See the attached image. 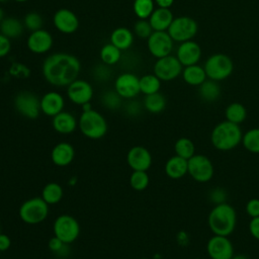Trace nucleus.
I'll return each instance as SVG.
<instances>
[{
    "instance_id": "obj_1",
    "label": "nucleus",
    "mask_w": 259,
    "mask_h": 259,
    "mask_svg": "<svg viewBox=\"0 0 259 259\" xmlns=\"http://www.w3.org/2000/svg\"><path fill=\"white\" fill-rule=\"evenodd\" d=\"M80 61L74 55L55 53L46 58L41 71L45 79L57 87L68 86L75 81L80 73Z\"/></svg>"
},
{
    "instance_id": "obj_2",
    "label": "nucleus",
    "mask_w": 259,
    "mask_h": 259,
    "mask_svg": "<svg viewBox=\"0 0 259 259\" xmlns=\"http://www.w3.org/2000/svg\"><path fill=\"white\" fill-rule=\"evenodd\" d=\"M207 225L213 235L229 237L237 225V212L228 202L214 204L207 217Z\"/></svg>"
},
{
    "instance_id": "obj_3",
    "label": "nucleus",
    "mask_w": 259,
    "mask_h": 259,
    "mask_svg": "<svg viewBox=\"0 0 259 259\" xmlns=\"http://www.w3.org/2000/svg\"><path fill=\"white\" fill-rule=\"evenodd\" d=\"M243 133L240 124L224 120L215 124L210 133L211 145L219 151L227 152L242 143Z\"/></svg>"
},
{
    "instance_id": "obj_4",
    "label": "nucleus",
    "mask_w": 259,
    "mask_h": 259,
    "mask_svg": "<svg viewBox=\"0 0 259 259\" xmlns=\"http://www.w3.org/2000/svg\"><path fill=\"white\" fill-rule=\"evenodd\" d=\"M78 127L82 135L90 140H99L108 131L105 117L94 109L82 111L78 119Z\"/></svg>"
},
{
    "instance_id": "obj_5",
    "label": "nucleus",
    "mask_w": 259,
    "mask_h": 259,
    "mask_svg": "<svg viewBox=\"0 0 259 259\" xmlns=\"http://www.w3.org/2000/svg\"><path fill=\"white\" fill-rule=\"evenodd\" d=\"M49 204L41 196L26 199L19 207V218L27 225H38L49 215Z\"/></svg>"
},
{
    "instance_id": "obj_6",
    "label": "nucleus",
    "mask_w": 259,
    "mask_h": 259,
    "mask_svg": "<svg viewBox=\"0 0 259 259\" xmlns=\"http://www.w3.org/2000/svg\"><path fill=\"white\" fill-rule=\"evenodd\" d=\"M203 69L208 79L220 82L231 76L234 70V64L229 56L225 54H213L206 59Z\"/></svg>"
},
{
    "instance_id": "obj_7",
    "label": "nucleus",
    "mask_w": 259,
    "mask_h": 259,
    "mask_svg": "<svg viewBox=\"0 0 259 259\" xmlns=\"http://www.w3.org/2000/svg\"><path fill=\"white\" fill-rule=\"evenodd\" d=\"M54 236L65 244L75 242L80 235V225L71 214L63 213L56 218L53 225Z\"/></svg>"
},
{
    "instance_id": "obj_8",
    "label": "nucleus",
    "mask_w": 259,
    "mask_h": 259,
    "mask_svg": "<svg viewBox=\"0 0 259 259\" xmlns=\"http://www.w3.org/2000/svg\"><path fill=\"white\" fill-rule=\"evenodd\" d=\"M198 30L197 22L190 16L182 15L173 19L167 32L176 42L191 40Z\"/></svg>"
},
{
    "instance_id": "obj_9",
    "label": "nucleus",
    "mask_w": 259,
    "mask_h": 259,
    "mask_svg": "<svg viewBox=\"0 0 259 259\" xmlns=\"http://www.w3.org/2000/svg\"><path fill=\"white\" fill-rule=\"evenodd\" d=\"M187 174L196 182L206 183L213 177L214 168L210 159L201 154H194L187 160Z\"/></svg>"
},
{
    "instance_id": "obj_10",
    "label": "nucleus",
    "mask_w": 259,
    "mask_h": 259,
    "mask_svg": "<svg viewBox=\"0 0 259 259\" xmlns=\"http://www.w3.org/2000/svg\"><path fill=\"white\" fill-rule=\"evenodd\" d=\"M14 107L16 111L28 119L38 117L40 111V99L29 91H21L14 97Z\"/></svg>"
},
{
    "instance_id": "obj_11",
    "label": "nucleus",
    "mask_w": 259,
    "mask_h": 259,
    "mask_svg": "<svg viewBox=\"0 0 259 259\" xmlns=\"http://www.w3.org/2000/svg\"><path fill=\"white\" fill-rule=\"evenodd\" d=\"M183 66L178 61L176 56H166L157 59L154 65V74L161 81H172L182 73Z\"/></svg>"
},
{
    "instance_id": "obj_12",
    "label": "nucleus",
    "mask_w": 259,
    "mask_h": 259,
    "mask_svg": "<svg viewBox=\"0 0 259 259\" xmlns=\"http://www.w3.org/2000/svg\"><path fill=\"white\" fill-rule=\"evenodd\" d=\"M206 253L210 259H231L235 249L229 237L213 235L206 243Z\"/></svg>"
},
{
    "instance_id": "obj_13",
    "label": "nucleus",
    "mask_w": 259,
    "mask_h": 259,
    "mask_svg": "<svg viewBox=\"0 0 259 259\" xmlns=\"http://www.w3.org/2000/svg\"><path fill=\"white\" fill-rule=\"evenodd\" d=\"M173 42L167 31H153L147 38L148 50L156 59L169 56L173 49Z\"/></svg>"
},
{
    "instance_id": "obj_14",
    "label": "nucleus",
    "mask_w": 259,
    "mask_h": 259,
    "mask_svg": "<svg viewBox=\"0 0 259 259\" xmlns=\"http://www.w3.org/2000/svg\"><path fill=\"white\" fill-rule=\"evenodd\" d=\"M114 90L124 99H133L140 91V78L133 73H122L114 81Z\"/></svg>"
},
{
    "instance_id": "obj_15",
    "label": "nucleus",
    "mask_w": 259,
    "mask_h": 259,
    "mask_svg": "<svg viewBox=\"0 0 259 259\" xmlns=\"http://www.w3.org/2000/svg\"><path fill=\"white\" fill-rule=\"evenodd\" d=\"M67 87V95L74 104L82 106L89 103L93 97V88L91 84L85 80L76 79Z\"/></svg>"
},
{
    "instance_id": "obj_16",
    "label": "nucleus",
    "mask_w": 259,
    "mask_h": 259,
    "mask_svg": "<svg viewBox=\"0 0 259 259\" xmlns=\"http://www.w3.org/2000/svg\"><path fill=\"white\" fill-rule=\"evenodd\" d=\"M152 162L150 151L143 146H134L126 154V163L133 171H148Z\"/></svg>"
},
{
    "instance_id": "obj_17",
    "label": "nucleus",
    "mask_w": 259,
    "mask_h": 259,
    "mask_svg": "<svg viewBox=\"0 0 259 259\" xmlns=\"http://www.w3.org/2000/svg\"><path fill=\"white\" fill-rule=\"evenodd\" d=\"M53 22L55 27L65 34L74 33L79 27V19L77 15L67 8L57 10L54 14Z\"/></svg>"
},
{
    "instance_id": "obj_18",
    "label": "nucleus",
    "mask_w": 259,
    "mask_h": 259,
    "mask_svg": "<svg viewBox=\"0 0 259 259\" xmlns=\"http://www.w3.org/2000/svg\"><path fill=\"white\" fill-rule=\"evenodd\" d=\"M201 48L194 40H186L179 45L176 57L183 67L195 65L201 58Z\"/></svg>"
},
{
    "instance_id": "obj_19",
    "label": "nucleus",
    "mask_w": 259,
    "mask_h": 259,
    "mask_svg": "<svg viewBox=\"0 0 259 259\" xmlns=\"http://www.w3.org/2000/svg\"><path fill=\"white\" fill-rule=\"evenodd\" d=\"M53 42L52 34L48 30L41 28L30 32L26 45L30 52L39 55L49 52L53 47Z\"/></svg>"
},
{
    "instance_id": "obj_20",
    "label": "nucleus",
    "mask_w": 259,
    "mask_h": 259,
    "mask_svg": "<svg viewBox=\"0 0 259 259\" xmlns=\"http://www.w3.org/2000/svg\"><path fill=\"white\" fill-rule=\"evenodd\" d=\"M65 106L64 97L56 91H50L40 98V111L48 116H55L63 111Z\"/></svg>"
},
{
    "instance_id": "obj_21",
    "label": "nucleus",
    "mask_w": 259,
    "mask_h": 259,
    "mask_svg": "<svg viewBox=\"0 0 259 259\" xmlns=\"http://www.w3.org/2000/svg\"><path fill=\"white\" fill-rule=\"evenodd\" d=\"M75 158L74 147L67 142L58 143L51 152L52 162L59 167H65L70 165Z\"/></svg>"
},
{
    "instance_id": "obj_22",
    "label": "nucleus",
    "mask_w": 259,
    "mask_h": 259,
    "mask_svg": "<svg viewBox=\"0 0 259 259\" xmlns=\"http://www.w3.org/2000/svg\"><path fill=\"white\" fill-rule=\"evenodd\" d=\"M52 125L55 132L61 135H70L77 128L78 121L74 114L68 111H61L53 116Z\"/></svg>"
},
{
    "instance_id": "obj_23",
    "label": "nucleus",
    "mask_w": 259,
    "mask_h": 259,
    "mask_svg": "<svg viewBox=\"0 0 259 259\" xmlns=\"http://www.w3.org/2000/svg\"><path fill=\"white\" fill-rule=\"evenodd\" d=\"M173 19V13L169 8L158 7L149 17V22L154 31H167Z\"/></svg>"
},
{
    "instance_id": "obj_24",
    "label": "nucleus",
    "mask_w": 259,
    "mask_h": 259,
    "mask_svg": "<svg viewBox=\"0 0 259 259\" xmlns=\"http://www.w3.org/2000/svg\"><path fill=\"white\" fill-rule=\"evenodd\" d=\"M166 175L171 179H180L187 174L188 163L187 160L177 155L170 157L164 167Z\"/></svg>"
},
{
    "instance_id": "obj_25",
    "label": "nucleus",
    "mask_w": 259,
    "mask_h": 259,
    "mask_svg": "<svg viewBox=\"0 0 259 259\" xmlns=\"http://www.w3.org/2000/svg\"><path fill=\"white\" fill-rule=\"evenodd\" d=\"M110 42L120 51H125L134 42V33L126 27H117L110 34Z\"/></svg>"
},
{
    "instance_id": "obj_26",
    "label": "nucleus",
    "mask_w": 259,
    "mask_h": 259,
    "mask_svg": "<svg viewBox=\"0 0 259 259\" xmlns=\"http://www.w3.org/2000/svg\"><path fill=\"white\" fill-rule=\"evenodd\" d=\"M181 75L184 82L191 86H199L207 79L203 67L197 64L184 67Z\"/></svg>"
},
{
    "instance_id": "obj_27",
    "label": "nucleus",
    "mask_w": 259,
    "mask_h": 259,
    "mask_svg": "<svg viewBox=\"0 0 259 259\" xmlns=\"http://www.w3.org/2000/svg\"><path fill=\"white\" fill-rule=\"evenodd\" d=\"M198 95L205 102H214L220 98L221 87L219 82L206 79L198 86Z\"/></svg>"
},
{
    "instance_id": "obj_28",
    "label": "nucleus",
    "mask_w": 259,
    "mask_h": 259,
    "mask_svg": "<svg viewBox=\"0 0 259 259\" xmlns=\"http://www.w3.org/2000/svg\"><path fill=\"white\" fill-rule=\"evenodd\" d=\"M23 23L15 17H5L0 22V33L8 38H16L22 34Z\"/></svg>"
},
{
    "instance_id": "obj_29",
    "label": "nucleus",
    "mask_w": 259,
    "mask_h": 259,
    "mask_svg": "<svg viewBox=\"0 0 259 259\" xmlns=\"http://www.w3.org/2000/svg\"><path fill=\"white\" fill-rule=\"evenodd\" d=\"M64 190L61 184L58 182L47 183L41 190V198L49 204H57L63 198Z\"/></svg>"
},
{
    "instance_id": "obj_30",
    "label": "nucleus",
    "mask_w": 259,
    "mask_h": 259,
    "mask_svg": "<svg viewBox=\"0 0 259 259\" xmlns=\"http://www.w3.org/2000/svg\"><path fill=\"white\" fill-rule=\"evenodd\" d=\"M166 104H167L166 98L160 92L153 93L150 95H145L144 102H143L144 108L151 113L162 112L165 109Z\"/></svg>"
},
{
    "instance_id": "obj_31",
    "label": "nucleus",
    "mask_w": 259,
    "mask_h": 259,
    "mask_svg": "<svg viewBox=\"0 0 259 259\" xmlns=\"http://www.w3.org/2000/svg\"><path fill=\"white\" fill-rule=\"evenodd\" d=\"M226 120L236 124L242 123L247 117V109L240 102H232L225 109Z\"/></svg>"
},
{
    "instance_id": "obj_32",
    "label": "nucleus",
    "mask_w": 259,
    "mask_h": 259,
    "mask_svg": "<svg viewBox=\"0 0 259 259\" xmlns=\"http://www.w3.org/2000/svg\"><path fill=\"white\" fill-rule=\"evenodd\" d=\"M161 80L155 74H147L140 78V91L145 95L159 92Z\"/></svg>"
},
{
    "instance_id": "obj_33",
    "label": "nucleus",
    "mask_w": 259,
    "mask_h": 259,
    "mask_svg": "<svg viewBox=\"0 0 259 259\" xmlns=\"http://www.w3.org/2000/svg\"><path fill=\"white\" fill-rule=\"evenodd\" d=\"M174 152L175 155L188 160L195 154V145L188 138H179L174 144Z\"/></svg>"
},
{
    "instance_id": "obj_34",
    "label": "nucleus",
    "mask_w": 259,
    "mask_h": 259,
    "mask_svg": "<svg viewBox=\"0 0 259 259\" xmlns=\"http://www.w3.org/2000/svg\"><path fill=\"white\" fill-rule=\"evenodd\" d=\"M121 58V51L113 46L111 42L104 45L100 50V59L104 65L112 66L119 62Z\"/></svg>"
},
{
    "instance_id": "obj_35",
    "label": "nucleus",
    "mask_w": 259,
    "mask_h": 259,
    "mask_svg": "<svg viewBox=\"0 0 259 259\" xmlns=\"http://www.w3.org/2000/svg\"><path fill=\"white\" fill-rule=\"evenodd\" d=\"M242 144L248 152L259 154V127L250 128L244 133Z\"/></svg>"
},
{
    "instance_id": "obj_36",
    "label": "nucleus",
    "mask_w": 259,
    "mask_h": 259,
    "mask_svg": "<svg viewBox=\"0 0 259 259\" xmlns=\"http://www.w3.org/2000/svg\"><path fill=\"white\" fill-rule=\"evenodd\" d=\"M128 182L134 190L143 191L149 186L150 177L147 171H133Z\"/></svg>"
},
{
    "instance_id": "obj_37",
    "label": "nucleus",
    "mask_w": 259,
    "mask_h": 259,
    "mask_svg": "<svg viewBox=\"0 0 259 259\" xmlns=\"http://www.w3.org/2000/svg\"><path fill=\"white\" fill-rule=\"evenodd\" d=\"M134 12L139 19H148L154 11V0H135Z\"/></svg>"
},
{
    "instance_id": "obj_38",
    "label": "nucleus",
    "mask_w": 259,
    "mask_h": 259,
    "mask_svg": "<svg viewBox=\"0 0 259 259\" xmlns=\"http://www.w3.org/2000/svg\"><path fill=\"white\" fill-rule=\"evenodd\" d=\"M121 97L117 94L115 90L106 91L101 96V103L104 107L110 110H114L120 107L121 105Z\"/></svg>"
},
{
    "instance_id": "obj_39",
    "label": "nucleus",
    "mask_w": 259,
    "mask_h": 259,
    "mask_svg": "<svg viewBox=\"0 0 259 259\" xmlns=\"http://www.w3.org/2000/svg\"><path fill=\"white\" fill-rule=\"evenodd\" d=\"M44 20L39 13L37 12H28L23 19V25L30 31H35L41 29Z\"/></svg>"
},
{
    "instance_id": "obj_40",
    "label": "nucleus",
    "mask_w": 259,
    "mask_h": 259,
    "mask_svg": "<svg viewBox=\"0 0 259 259\" xmlns=\"http://www.w3.org/2000/svg\"><path fill=\"white\" fill-rule=\"evenodd\" d=\"M153 31L154 30L147 19H139L134 25V33L141 38H148Z\"/></svg>"
},
{
    "instance_id": "obj_41",
    "label": "nucleus",
    "mask_w": 259,
    "mask_h": 259,
    "mask_svg": "<svg viewBox=\"0 0 259 259\" xmlns=\"http://www.w3.org/2000/svg\"><path fill=\"white\" fill-rule=\"evenodd\" d=\"M67 245L68 244H65L63 243L61 240H59L57 237H53L50 239L49 241V249L53 252V253H56L57 255H67Z\"/></svg>"
},
{
    "instance_id": "obj_42",
    "label": "nucleus",
    "mask_w": 259,
    "mask_h": 259,
    "mask_svg": "<svg viewBox=\"0 0 259 259\" xmlns=\"http://www.w3.org/2000/svg\"><path fill=\"white\" fill-rule=\"evenodd\" d=\"M246 213L252 219L259 217V198H251L247 201L246 206Z\"/></svg>"
},
{
    "instance_id": "obj_43",
    "label": "nucleus",
    "mask_w": 259,
    "mask_h": 259,
    "mask_svg": "<svg viewBox=\"0 0 259 259\" xmlns=\"http://www.w3.org/2000/svg\"><path fill=\"white\" fill-rule=\"evenodd\" d=\"M227 194H226V191L223 189V188H214L210 191L209 193V197L211 199V201L215 204H219V203H223V202H226L225 201V198H226Z\"/></svg>"
},
{
    "instance_id": "obj_44",
    "label": "nucleus",
    "mask_w": 259,
    "mask_h": 259,
    "mask_svg": "<svg viewBox=\"0 0 259 259\" xmlns=\"http://www.w3.org/2000/svg\"><path fill=\"white\" fill-rule=\"evenodd\" d=\"M11 50V40L7 36L0 33V58H3L9 54Z\"/></svg>"
},
{
    "instance_id": "obj_45",
    "label": "nucleus",
    "mask_w": 259,
    "mask_h": 259,
    "mask_svg": "<svg viewBox=\"0 0 259 259\" xmlns=\"http://www.w3.org/2000/svg\"><path fill=\"white\" fill-rule=\"evenodd\" d=\"M249 232L251 236L259 241V217L252 218L249 223Z\"/></svg>"
},
{
    "instance_id": "obj_46",
    "label": "nucleus",
    "mask_w": 259,
    "mask_h": 259,
    "mask_svg": "<svg viewBox=\"0 0 259 259\" xmlns=\"http://www.w3.org/2000/svg\"><path fill=\"white\" fill-rule=\"evenodd\" d=\"M141 109H142V106L139 102L137 101H131L130 103H127L126 105V113L131 116H137L141 113Z\"/></svg>"
},
{
    "instance_id": "obj_47",
    "label": "nucleus",
    "mask_w": 259,
    "mask_h": 259,
    "mask_svg": "<svg viewBox=\"0 0 259 259\" xmlns=\"http://www.w3.org/2000/svg\"><path fill=\"white\" fill-rule=\"evenodd\" d=\"M11 247V239L8 235L0 233V252L7 251Z\"/></svg>"
},
{
    "instance_id": "obj_48",
    "label": "nucleus",
    "mask_w": 259,
    "mask_h": 259,
    "mask_svg": "<svg viewBox=\"0 0 259 259\" xmlns=\"http://www.w3.org/2000/svg\"><path fill=\"white\" fill-rule=\"evenodd\" d=\"M158 7L162 8H170L174 3V0H154Z\"/></svg>"
},
{
    "instance_id": "obj_49",
    "label": "nucleus",
    "mask_w": 259,
    "mask_h": 259,
    "mask_svg": "<svg viewBox=\"0 0 259 259\" xmlns=\"http://www.w3.org/2000/svg\"><path fill=\"white\" fill-rule=\"evenodd\" d=\"M231 259H249V257L245 254H234Z\"/></svg>"
},
{
    "instance_id": "obj_50",
    "label": "nucleus",
    "mask_w": 259,
    "mask_h": 259,
    "mask_svg": "<svg viewBox=\"0 0 259 259\" xmlns=\"http://www.w3.org/2000/svg\"><path fill=\"white\" fill-rule=\"evenodd\" d=\"M4 18H5V16H4V11H3V9L0 7V22H1Z\"/></svg>"
},
{
    "instance_id": "obj_51",
    "label": "nucleus",
    "mask_w": 259,
    "mask_h": 259,
    "mask_svg": "<svg viewBox=\"0 0 259 259\" xmlns=\"http://www.w3.org/2000/svg\"><path fill=\"white\" fill-rule=\"evenodd\" d=\"M13 1L18 2V3H23V2H26V1H28V0H13Z\"/></svg>"
},
{
    "instance_id": "obj_52",
    "label": "nucleus",
    "mask_w": 259,
    "mask_h": 259,
    "mask_svg": "<svg viewBox=\"0 0 259 259\" xmlns=\"http://www.w3.org/2000/svg\"><path fill=\"white\" fill-rule=\"evenodd\" d=\"M8 0H0V3H4V2H7Z\"/></svg>"
},
{
    "instance_id": "obj_53",
    "label": "nucleus",
    "mask_w": 259,
    "mask_h": 259,
    "mask_svg": "<svg viewBox=\"0 0 259 259\" xmlns=\"http://www.w3.org/2000/svg\"><path fill=\"white\" fill-rule=\"evenodd\" d=\"M139 259H149V258H145V257H143V258H139Z\"/></svg>"
},
{
    "instance_id": "obj_54",
    "label": "nucleus",
    "mask_w": 259,
    "mask_h": 259,
    "mask_svg": "<svg viewBox=\"0 0 259 259\" xmlns=\"http://www.w3.org/2000/svg\"><path fill=\"white\" fill-rule=\"evenodd\" d=\"M0 233H1V223H0Z\"/></svg>"
},
{
    "instance_id": "obj_55",
    "label": "nucleus",
    "mask_w": 259,
    "mask_h": 259,
    "mask_svg": "<svg viewBox=\"0 0 259 259\" xmlns=\"http://www.w3.org/2000/svg\"><path fill=\"white\" fill-rule=\"evenodd\" d=\"M193 259H200V258H193Z\"/></svg>"
}]
</instances>
